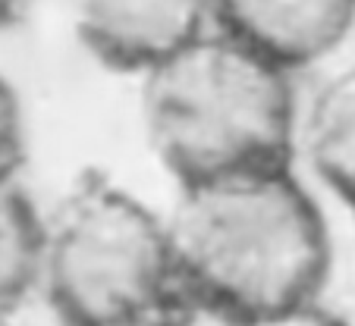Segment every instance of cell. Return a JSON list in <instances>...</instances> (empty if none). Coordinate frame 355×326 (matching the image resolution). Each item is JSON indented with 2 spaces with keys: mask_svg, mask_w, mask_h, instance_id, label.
I'll use <instances>...</instances> for the list:
<instances>
[{
  "mask_svg": "<svg viewBox=\"0 0 355 326\" xmlns=\"http://www.w3.org/2000/svg\"><path fill=\"white\" fill-rule=\"evenodd\" d=\"M217 326H349L340 314L318 301H305L295 307H283V311L255 314V317H239V320H223Z\"/></svg>",
  "mask_w": 355,
  "mask_h": 326,
  "instance_id": "9c48e42d",
  "label": "cell"
},
{
  "mask_svg": "<svg viewBox=\"0 0 355 326\" xmlns=\"http://www.w3.org/2000/svg\"><path fill=\"white\" fill-rule=\"evenodd\" d=\"M208 13L217 32L295 73L343 44L355 26V0H208Z\"/></svg>",
  "mask_w": 355,
  "mask_h": 326,
  "instance_id": "5b68a950",
  "label": "cell"
},
{
  "mask_svg": "<svg viewBox=\"0 0 355 326\" xmlns=\"http://www.w3.org/2000/svg\"><path fill=\"white\" fill-rule=\"evenodd\" d=\"M141 116L176 185L293 163L299 138L293 73L223 32L198 35L141 75Z\"/></svg>",
  "mask_w": 355,
  "mask_h": 326,
  "instance_id": "7a4b0ae2",
  "label": "cell"
},
{
  "mask_svg": "<svg viewBox=\"0 0 355 326\" xmlns=\"http://www.w3.org/2000/svg\"><path fill=\"white\" fill-rule=\"evenodd\" d=\"M41 292L63 326L186 311L167 220L94 170L41 213Z\"/></svg>",
  "mask_w": 355,
  "mask_h": 326,
  "instance_id": "3957f363",
  "label": "cell"
},
{
  "mask_svg": "<svg viewBox=\"0 0 355 326\" xmlns=\"http://www.w3.org/2000/svg\"><path fill=\"white\" fill-rule=\"evenodd\" d=\"M164 220L182 307L223 323L321 298L330 233L293 163L176 185Z\"/></svg>",
  "mask_w": 355,
  "mask_h": 326,
  "instance_id": "6da1fadb",
  "label": "cell"
},
{
  "mask_svg": "<svg viewBox=\"0 0 355 326\" xmlns=\"http://www.w3.org/2000/svg\"><path fill=\"white\" fill-rule=\"evenodd\" d=\"M41 289V213L16 179H0V326Z\"/></svg>",
  "mask_w": 355,
  "mask_h": 326,
  "instance_id": "52a82bcc",
  "label": "cell"
},
{
  "mask_svg": "<svg viewBox=\"0 0 355 326\" xmlns=\"http://www.w3.org/2000/svg\"><path fill=\"white\" fill-rule=\"evenodd\" d=\"M22 0H0V28H10L16 19H19Z\"/></svg>",
  "mask_w": 355,
  "mask_h": 326,
  "instance_id": "8fae6325",
  "label": "cell"
},
{
  "mask_svg": "<svg viewBox=\"0 0 355 326\" xmlns=\"http://www.w3.org/2000/svg\"><path fill=\"white\" fill-rule=\"evenodd\" d=\"M101 326H182V323L180 314H145V317L116 320V323H101Z\"/></svg>",
  "mask_w": 355,
  "mask_h": 326,
  "instance_id": "30bf717a",
  "label": "cell"
},
{
  "mask_svg": "<svg viewBox=\"0 0 355 326\" xmlns=\"http://www.w3.org/2000/svg\"><path fill=\"white\" fill-rule=\"evenodd\" d=\"M85 51L114 73L145 75L205 35L208 0H67Z\"/></svg>",
  "mask_w": 355,
  "mask_h": 326,
  "instance_id": "277c9868",
  "label": "cell"
},
{
  "mask_svg": "<svg viewBox=\"0 0 355 326\" xmlns=\"http://www.w3.org/2000/svg\"><path fill=\"white\" fill-rule=\"evenodd\" d=\"M26 160V123L10 82L0 75V179H16Z\"/></svg>",
  "mask_w": 355,
  "mask_h": 326,
  "instance_id": "ba28073f",
  "label": "cell"
},
{
  "mask_svg": "<svg viewBox=\"0 0 355 326\" xmlns=\"http://www.w3.org/2000/svg\"><path fill=\"white\" fill-rule=\"evenodd\" d=\"M299 135L315 176L355 210V66L318 88Z\"/></svg>",
  "mask_w": 355,
  "mask_h": 326,
  "instance_id": "8992f818",
  "label": "cell"
}]
</instances>
